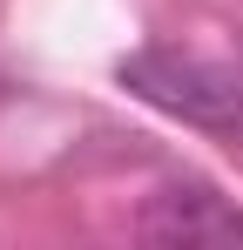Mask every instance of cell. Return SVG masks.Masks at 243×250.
Listing matches in <instances>:
<instances>
[{
    "label": "cell",
    "mask_w": 243,
    "mask_h": 250,
    "mask_svg": "<svg viewBox=\"0 0 243 250\" xmlns=\"http://www.w3.org/2000/svg\"><path fill=\"white\" fill-rule=\"evenodd\" d=\"M135 237L142 244H243V209L230 196H216L209 183H162L156 196L135 216Z\"/></svg>",
    "instance_id": "2"
},
{
    "label": "cell",
    "mask_w": 243,
    "mask_h": 250,
    "mask_svg": "<svg viewBox=\"0 0 243 250\" xmlns=\"http://www.w3.org/2000/svg\"><path fill=\"white\" fill-rule=\"evenodd\" d=\"M122 82H135V95H149L156 108L182 115L202 128H230L243 122V95L230 75L202 68L196 54H176V47H142L135 61H122Z\"/></svg>",
    "instance_id": "1"
}]
</instances>
